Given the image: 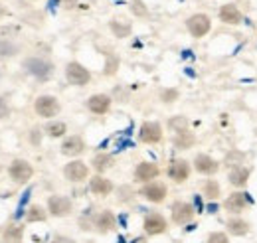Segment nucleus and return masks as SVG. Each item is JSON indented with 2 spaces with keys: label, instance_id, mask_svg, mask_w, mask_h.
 Instances as JSON below:
<instances>
[{
  "label": "nucleus",
  "instance_id": "obj_30",
  "mask_svg": "<svg viewBox=\"0 0 257 243\" xmlns=\"http://www.w3.org/2000/svg\"><path fill=\"white\" fill-rule=\"evenodd\" d=\"M131 12L139 18H147L149 16V8L145 6L143 0H131Z\"/></svg>",
  "mask_w": 257,
  "mask_h": 243
},
{
  "label": "nucleus",
  "instance_id": "obj_16",
  "mask_svg": "<svg viewBox=\"0 0 257 243\" xmlns=\"http://www.w3.org/2000/svg\"><path fill=\"white\" fill-rule=\"evenodd\" d=\"M249 176H251V170L247 166H235V168H229L227 172V182L233 188H245L249 182Z\"/></svg>",
  "mask_w": 257,
  "mask_h": 243
},
{
  "label": "nucleus",
  "instance_id": "obj_37",
  "mask_svg": "<svg viewBox=\"0 0 257 243\" xmlns=\"http://www.w3.org/2000/svg\"><path fill=\"white\" fill-rule=\"evenodd\" d=\"M62 2H64L67 8H71V6H75V4H77V0H62Z\"/></svg>",
  "mask_w": 257,
  "mask_h": 243
},
{
  "label": "nucleus",
  "instance_id": "obj_1",
  "mask_svg": "<svg viewBox=\"0 0 257 243\" xmlns=\"http://www.w3.org/2000/svg\"><path fill=\"white\" fill-rule=\"evenodd\" d=\"M186 28L190 32V36L192 38H204V36H208L210 30H212V18L208 16V14H204V12H196L192 14L188 20H186Z\"/></svg>",
  "mask_w": 257,
  "mask_h": 243
},
{
  "label": "nucleus",
  "instance_id": "obj_5",
  "mask_svg": "<svg viewBox=\"0 0 257 243\" xmlns=\"http://www.w3.org/2000/svg\"><path fill=\"white\" fill-rule=\"evenodd\" d=\"M194 168L198 174H204V176H212L216 174L220 168H222V162L212 158L210 154H196L194 158Z\"/></svg>",
  "mask_w": 257,
  "mask_h": 243
},
{
  "label": "nucleus",
  "instance_id": "obj_10",
  "mask_svg": "<svg viewBox=\"0 0 257 243\" xmlns=\"http://www.w3.org/2000/svg\"><path fill=\"white\" fill-rule=\"evenodd\" d=\"M64 174L65 178L71 180V182H83L89 176V166L81 160H71L69 164H65Z\"/></svg>",
  "mask_w": 257,
  "mask_h": 243
},
{
  "label": "nucleus",
  "instance_id": "obj_4",
  "mask_svg": "<svg viewBox=\"0 0 257 243\" xmlns=\"http://www.w3.org/2000/svg\"><path fill=\"white\" fill-rule=\"evenodd\" d=\"M24 67L28 69V73H32L34 77H38L42 81L54 73V65L48 60H42V58H28L24 61Z\"/></svg>",
  "mask_w": 257,
  "mask_h": 243
},
{
  "label": "nucleus",
  "instance_id": "obj_15",
  "mask_svg": "<svg viewBox=\"0 0 257 243\" xmlns=\"http://www.w3.org/2000/svg\"><path fill=\"white\" fill-rule=\"evenodd\" d=\"M48 210L56 217H64L71 213V200L65 196H50L48 200Z\"/></svg>",
  "mask_w": 257,
  "mask_h": 243
},
{
  "label": "nucleus",
  "instance_id": "obj_26",
  "mask_svg": "<svg viewBox=\"0 0 257 243\" xmlns=\"http://www.w3.org/2000/svg\"><path fill=\"white\" fill-rule=\"evenodd\" d=\"M202 192H204V196L208 200H218L220 194H222V188H220L218 180H206L204 186H202Z\"/></svg>",
  "mask_w": 257,
  "mask_h": 243
},
{
  "label": "nucleus",
  "instance_id": "obj_12",
  "mask_svg": "<svg viewBox=\"0 0 257 243\" xmlns=\"http://www.w3.org/2000/svg\"><path fill=\"white\" fill-rule=\"evenodd\" d=\"M194 206L192 204H188V202H174L172 204V221L174 223H178V225H184V223H188L190 219L194 217Z\"/></svg>",
  "mask_w": 257,
  "mask_h": 243
},
{
  "label": "nucleus",
  "instance_id": "obj_8",
  "mask_svg": "<svg viewBox=\"0 0 257 243\" xmlns=\"http://www.w3.org/2000/svg\"><path fill=\"white\" fill-rule=\"evenodd\" d=\"M10 178L14 180V182H20V184H24V182H28L30 178H32V174H34V168H32V164L30 162H26V160H14L12 164H10Z\"/></svg>",
  "mask_w": 257,
  "mask_h": 243
},
{
  "label": "nucleus",
  "instance_id": "obj_17",
  "mask_svg": "<svg viewBox=\"0 0 257 243\" xmlns=\"http://www.w3.org/2000/svg\"><path fill=\"white\" fill-rule=\"evenodd\" d=\"M166 227H168V223H166V219L162 217L161 213H149L145 217V231L149 235H161V233L166 231Z\"/></svg>",
  "mask_w": 257,
  "mask_h": 243
},
{
  "label": "nucleus",
  "instance_id": "obj_3",
  "mask_svg": "<svg viewBox=\"0 0 257 243\" xmlns=\"http://www.w3.org/2000/svg\"><path fill=\"white\" fill-rule=\"evenodd\" d=\"M34 109H36V113H38L40 117L52 119V117H56V115L60 113V101H58L56 97H52V95H42V97L36 99Z\"/></svg>",
  "mask_w": 257,
  "mask_h": 243
},
{
  "label": "nucleus",
  "instance_id": "obj_29",
  "mask_svg": "<svg viewBox=\"0 0 257 243\" xmlns=\"http://www.w3.org/2000/svg\"><path fill=\"white\" fill-rule=\"evenodd\" d=\"M109 28H111V32H113L117 38H127L128 34H131V26H128V24H121V22H117V20H113V22L109 24Z\"/></svg>",
  "mask_w": 257,
  "mask_h": 243
},
{
  "label": "nucleus",
  "instance_id": "obj_31",
  "mask_svg": "<svg viewBox=\"0 0 257 243\" xmlns=\"http://www.w3.org/2000/svg\"><path fill=\"white\" fill-rule=\"evenodd\" d=\"M46 215H48V213L44 212L40 206H32V208L28 210V213H26V219H28V221H44Z\"/></svg>",
  "mask_w": 257,
  "mask_h": 243
},
{
  "label": "nucleus",
  "instance_id": "obj_7",
  "mask_svg": "<svg viewBox=\"0 0 257 243\" xmlns=\"http://www.w3.org/2000/svg\"><path fill=\"white\" fill-rule=\"evenodd\" d=\"M190 172H192L190 162H186V160H182V158L172 160L170 166H168V178L174 180L176 184L186 182V180L190 178Z\"/></svg>",
  "mask_w": 257,
  "mask_h": 243
},
{
  "label": "nucleus",
  "instance_id": "obj_21",
  "mask_svg": "<svg viewBox=\"0 0 257 243\" xmlns=\"http://www.w3.org/2000/svg\"><path fill=\"white\" fill-rule=\"evenodd\" d=\"M115 225H117V219H115L113 212L105 210V212H101L99 215H97V219H95L97 231H101V233H107V231L115 229Z\"/></svg>",
  "mask_w": 257,
  "mask_h": 243
},
{
  "label": "nucleus",
  "instance_id": "obj_19",
  "mask_svg": "<svg viewBox=\"0 0 257 243\" xmlns=\"http://www.w3.org/2000/svg\"><path fill=\"white\" fill-rule=\"evenodd\" d=\"M83 151H85V141L81 137H77V135L67 137L62 143V154H65V156H77Z\"/></svg>",
  "mask_w": 257,
  "mask_h": 243
},
{
  "label": "nucleus",
  "instance_id": "obj_2",
  "mask_svg": "<svg viewBox=\"0 0 257 243\" xmlns=\"http://www.w3.org/2000/svg\"><path fill=\"white\" fill-rule=\"evenodd\" d=\"M65 77H67V81L71 83V85H85V83H89V79H91V73H89V69H85V65H81L79 61H69L67 65H65Z\"/></svg>",
  "mask_w": 257,
  "mask_h": 243
},
{
  "label": "nucleus",
  "instance_id": "obj_38",
  "mask_svg": "<svg viewBox=\"0 0 257 243\" xmlns=\"http://www.w3.org/2000/svg\"><path fill=\"white\" fill-rule=\"evenodd\" d=\"M135 243H145V239H137Z\"/></svg>",
  "mask_w": 257,
  "mask_h": 243
},
{
  "label": "nucleus",
  "instance_id": "obj_24",
  "mask_svg": "<svg viewBox=\"0 0 257 243\" xmlns=\"http://www.w3.org/2000/svg\"><path fill=\"white\" fill-rule=\"evenodd\" d=\"M91 164H93V168H95L97 172H105L107 168L113 166V156H111V154H105V152L95 154L93 160H91Z\"/></svg>",
  "mask_w": 257,
  "mask_h": 243
},
{
  "label": "nucleus",
  "instance_id": "obj_28",
  "mask_svg": "<svg viewBox=\"0 0 257 243\" xmlns=\"http://www.w3.org/2000/svg\"><path fill=\"white\" fill-rule=\"evenodd\" d=\"M46 133H48L52 139H58V137H64L65 133H67V127H65V123H62V121H54L46 127Z\"/></svg>",
  "mask_w": 257,
  "mask_h": 243
},
{
  "label": "nucleus",
  "instance_id": "obj_11",
  "mask_svg": "<svg viewBox=\"0 0 257 243\" xmlns=\"http://www.w3.org/2000/svg\"><path fill=\"white\" fill-rule=\"evenodd\" d=\"M141 196H143L145 200L153 202V204H161V202H164V198H166V186L162 182H155V180H153V182L143 186Z\"/></svg>",
  "mask_w": 257,
  "mask_h": 243
},
{
  "label": "nucleus",
  "instance_id": "obj_34",
  "mask_svg": "<svg viewBox=\"0 0 257 243\" xmlns=\"http://www.w3.org/2000/svg\"><path fill=\"white\" fill-rule=\"evenodd\" d=\"M208 243H229V239H227V235H225V233L216 231V233H212V235L208 237Z\"/></svg>",
  "mask_w": 257,
  "mask_h": 243
},
{
  "label": "nucleus",
  "instance_id": "obj_14",
  "mask_svg": "<svg viewBox=\"0 0 257 243\" xmlns=\"http://www.w3.org/2000/svg\"><path fill=\"white\" fill-rule=\"evenodd\" d=\"M224 208L225 212L229 213H241L247 208V194L245 192H231L227 198L224 200Z\"/></svg>",
  "mask_w": 257,
  "mask_h": 243
},
{
  "label": "nucleus",
  "instance_id": "obj_13",
  "mask_svg": "<svg viewBox=\"0 0 257 243\" xmlns=\"http://www.w3.org/2000/svg\"><path fill=\"white\" fill-rule=\"evenodd\" d=\"M161 174V168L155 164V162H141L137 168H135V180L143 184L153 182L157 176Z\"/></svg>",
  "mask_w": 257,
  "mask_h": 243
},
{
  "label": "nucleus",
  "instance_id": "obj_27",
  "mask_svg": "<svg viewBox=\"0 0 257 243\" xmlns=\"http://www.w3.org/2000/svg\"><path fill=\"white\" fill-rule=\"evenodd\" d=\"M243 158H245V154L239 151H231L225 154L224 158V164L225 166H229V168H235V166H243Z\"/></svg>",
  "mask_w": 257,
  "mask_h": 243
},
{
  "label": "nucleus",
  "instance_id": "obj_23",
  "mask_svg": "<svg viewBox=\"0 0 257 243\" xmlns=\"http://www.w3.org/2000/svg\"><path fill=\"white\" fill-rule=\"evenodd\" d=\"M227 229H229V233L231 235H245V233H249V223L245 221V219H229L227 221Z\"/></svg>",
  "mask_w": 257,
  "mask_h": 243
},
{
  "label": "nucleus",
  "instance_id": "obj_18",
  "mask_svg": "<svg viewBox=\"0 0 257 243\" xmlns=\"http://www.w3.org/2000/svg\"><path fill=\"white\" fill-rule=\"evenodd\" d=\"M87 109L95 115H105L109 109H111V97L105 95V93H97V95H91L87 99Z\"/></svg>",
  "mask_w": 257,
  "mask_h": 243
},
{
  "label": "nucleus",
  "instance_id": "obj_36",
  "mask_svg": "<svg viewBox=\"0 0 257 243\" xmlns=\"http://www.w3.org/2000/svg\"><path fill=\"white\" fill-rule=\"evenodd\" d=\"M54 243H75L73 239H69V237H56Z\"/></svg>",
  "mask_w": 257,
  "mask_h": 243
},
{
  "label": "nucleus",
  "instance_id": "obj_33",
  "mask_svg": "<svg viewBox=\"0 0 257 243\" xmlns=\"http://www.w3.org/2000/svg\"><path fill=\"white\" fill-rule=\"evenodd\" d=\"M178 99V91L176 89H166V91H162V101L164 103H174Z\"/></svg>",
  "mask_w": 257,
  "mask_h": 243
},
{
  "label": "nucleus",
  "instance_id": "obj_32",
  "mask_svg": "<svg viewBox=\"0 0 257 243\" xmlns=\"http://www.w3.org/2000/svg\"><path fill=\"white\" fill-rule=\"evenodd\" d=\"M117 67H119V60H117L115 56H109V58H107V63H105L103 73H105V75H113V73L117 71Z\"/></svg>",
  "mask_w": 257,
  "mask_h": 243
},
{
  "label": "nucleus",
  "instance_id": "obj_22",
  "mask_svg": "<svg viewBox=\"0 0 257 243\" xmlns=\"http://www.w3.org/2000/svg\"><path fill=\"white\" fill-rule=\"evenodd\" d=\"M194 143H196V139H194V135L188 129L186 131H178L176 137H174V147L176 149H190Z\"/></svg>",
  "mask_w": 257,
  "mask_h": 243
},
{
  "label": "nucleus",
  "instance_id": "obj_25",
  "mask_svg": "<svg viewBox=\"0 0 257 243\" xmlns=\"http://www.w3.org/2000/svg\"><path fill=\"white\" fill-rule=\"evenodd\" d=\"M22 235H24V229L16 223L8 225L6 231H4V241L6 243H22Z\"/></svg>",
  "mask_w": 257,
  "mask_h": 243
},
{
  "label": "nucleus",
  "instance_id": "obj_35",
  "mask_svg": "<svg viewBox=\"0 0 257 243\" xmlns=\"http://www.w3.org/2000/svg\"><path fill=\"white\" fill-rule=\"evenodd\" d=\"M8 113H10V107H8L6 99H4V97H0V119L8 117Z\"/></svg>",
  "mask_w": 257,
  "mask_h": 243
},
{
  "label": "nucleus",
  "instance_id": "obj_20",
  "mask_svg": "<svg viewBox=\"0 0 257 243\" xmlns=\"http://www.w3.org/2000/svg\"><path fill=\"white\" fill-rule=\"evenodd\" d=\"M89 190L95 194V196H109L113 192V184L111 180L103 178V176H93L89 180Z\"/></svg>",
  "mask_w": 257,
  "mask_h": 243
},
{
  "label": "nucleus",
  "instance_id": "obj_9",
  "mask_svg": "<svg viewBox=\"0 0 257 243\" xmlns=\"http://www.w3.org/2000/svg\"><path fill=\"white\" fill-rule=\"evenodd\" d=\"M218 18H220V22H224L227 26H239L241 20H243V14H241V10H239L235 4L227 2V4H222V6H220Z\"/></svg>",
  "mask_w": 257,
  "mask_h": 243
},
{
  "label": "nucleus",
  "instance_id": "obj_6",
  "mask_svg": "<svg viewBox=\"0 0 257 243\" xmlns=\"http://www.w3.org/2000/svg\"><path fill=\"white\" fill-rule=\"evenodd\" d=\"M139 139L141 143L145 145H157L162 141V127L155 121H147L141 125V131H139Z\"/></svg>",
  "mask_w": 257,
  "mask_h": 243
}]
</instances>
